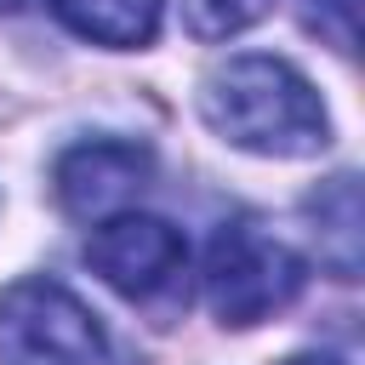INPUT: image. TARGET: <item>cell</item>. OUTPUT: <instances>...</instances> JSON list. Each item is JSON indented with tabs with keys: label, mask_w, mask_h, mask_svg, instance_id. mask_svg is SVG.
Here are the masks:
<instances>
[{
	"label": "cell",
	"mask_w": 365,
	"mask_h": 365,
	"mask_svg": "<svg viewBox=\"0 0 365 365\" xmlns=\"http://www.w3.org/2000/svg\"><path fill=\"white\" fill-rule=\"evenodd\" d=\"M308 222L319 240V262L336 279H359V257H365V234H359V177L336 171L331 182H319L308 194Z\"/></svg>",
	"instance_id": "obj_6"
},
{
	"label": "cell",
	"mask_w": 365,
	"mask_h": 365,
	"mask_svg": "<svg viewBox=\"0 0 365 365\" xmlns=\"http://www.w3.org/2000/svg\"><path fill=\"white\" fill-rule=\"evenodd\" d=\"M302 279H308L302 257L285 240L245 222V217L222 222L211 234V245H205V302H211V314L222 325L245 331V325L274 319L279 308L297 302Z\"/></svg>",
	"instance_id": "obj_3"
},
{
	"label": "cell",
	"mask_w": 365,
	"mask_h": 365,
	"mask_svg": "<svg viewBox=\"0 0 365 365\" xmlns=\"http://www.w3.org/2000/svg\"><path fill=\"white\" fill-rule=\"evenodd\" d=\"M285 365H348V359H336V354H291Z\"/></svg>",
	"instance_id": "obj_10"
},
{
	"label": "cell",
	"mask_w": 365,
	"mask_h": 365,
	"mask_svg": "<svg viewBox=\"0 0 365 365\" xmlns=\"http://www.w3.org/2000/svg\"><path fill=\"white\" fill-rule=\"evenodd\" d=\"M177 11L194 40H228V34L251 29L268 11V0H177Z\"/></svg>",
	"instance_id": "obj_8"
},
{
	"label": "cell",
	"mask_w": 365,
	"mask_h": 365,
	"mask_svg": "<svg viewBox=\"0 0 365 365\" xmlns=\"http://www.w3.org/2000/svg\"><path fill=\"white\" fill-rule=\"evenodd\" d=\"M103 319L57 279H11L0 291V365H108Z\"/></svg>",
	"instance_id": "obj_4"
},
{
	"label": "cell",
	"mask_w": 365,
	"mask_h": 365,
	"mask_svg": "<svg viewBox=\"0 0 365 365\" xmlns=\"http://www.w3.org/2000/svg\"><path fill=\"white\" fill-rule=\"evenodd\" d=\"M46 11L68 34L108 51H131L160 34V0H46Z\"/></svg>",
	"instance_id": "obj_7"
},
{
	"label": "cell",
	"mask_w": 365,
	"mask_h": 365,
	"mask_svg": "<svg viewBox=\"0 0 365 365\" xmlns=\"http://www.w3.org/2000/svg\"><path fill=\"white\" fill-rule=\"evenodd\" d=\"M302 29L319 34L331 51L354 57V46H359V0H302Z\"/></svg>",
	"instance_id": "obj_9"
},
{
	"label": "cell",
	"mask_w": 365,
	"mask_h": 365,
	"mask_svg": "<svg viewBox=\"0 0 365 365\" xmlns=\"http://www.w3.org/2000/svg\"><path fill=\"white\" fill-rule=\"evenodd\" d=\"M0 6H17V0H0Z\"/></svg>",
	"instance_id": "obj_11"
},
{
	"label": "cell",
	"mask_w": 365,
	"mask_h": 365,
	"mask_svg": "<svg viewBox=\"0 0 365 365\" xmlns=\"http://www.w3.org/2000/svg\"><path fill=\"white\" fill-rule=\"evenodd\" d=\"M200 114L222 143L268 160H308L331 143V114L319 91L285 57L262 51L217 63L200 86Z\"/></svg>",
	"instance_id": "obj_1"
},
{
	"label": "cell",
	"mask_w": 365,
	"mask_h": 365,
	"mask_svg": "<svg viewBox=\"0 0 365 365\" xmlns=\"http://www.w3.org/2000/svg\"><path fill=\"white\" fill-rule=\"evenodd\" d=\"M86 262L108 291H120L125 302H137L160 319L188 308V240L165 217L120 211V217L97 222L86 240Z\"/></svg>",
	"instance_id": "obj_2"
},
{
	"label": "cell",
	"mask_w": 365,
	"mask_h": 365,
	"mask_svg": "<svg viewBox=\"0 0 365 365\" xmlns=\"http://www.w3.org/2000/svg\"><path fill=\"white\" fill-rule=\"evenodd\" d=\"M154 177V154L131 137H91V143H74L57 154L51 165V188H57V205L74 217V222H108L120 211H131V200L148 188Z\"/></svg>",
	"instance_id": "obj_5"
}]
</instances>
